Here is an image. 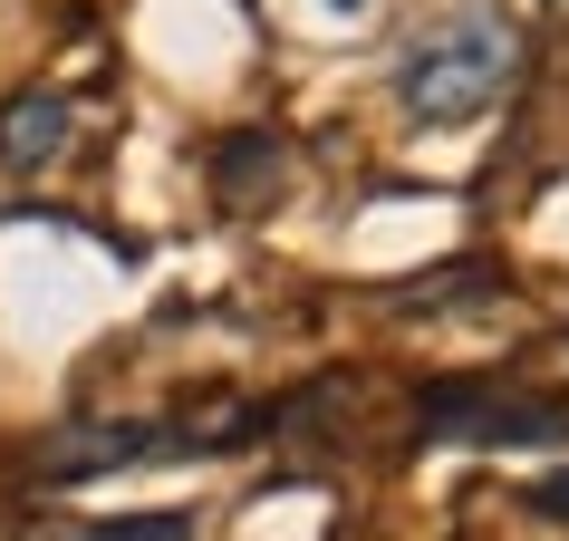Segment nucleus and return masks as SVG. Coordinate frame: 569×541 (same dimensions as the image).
I'll return each instance as SVG.
<instances>
[{
  "label": "nucleus",
  "mask_w": 569,
  "mask_h": 541,
  "mask_svg": "<svg viewBox=\"0 0 569 541\" xmlns=\"http://www.w3.org/2000/svg\"><path fill=\"white\" fill-rule=\"evenodd\" d=\"M88 541H193L183 512H126V522H97Z\"/></svg>",
  "instance_id": "3"
},
{
  "label": "nucleus",
  "mask_w": 569,
  "mask_h": 541,
  "mask_svg": "<svg viewBox=\"0 0 569 541\" xmlns=\"http://www.w3.org/2000/svg\"><path fill=\"white\" fill-rule=\"evenodd\" d=\"M540 512H560V522H569V474H550V483H540Z\"/></svg>",
  "instance_id": "4"
},
{
  "label": "nucleus",
  "mask_w": 569,
  "mask_h": 541,
  "mask_svg": "<svg viewBox=\"0 0 569 541\" xmlns=\"http://www.w3.org/2000/svg\"><path fill=\"white\" fill-rule=\"evenodd\" d=\"M511 68H521V39L502 20H445L435 39L406 49L396 68V107L416 126H473L492 97L511 88Z\"/></svg>",
  "instance_id": "1"
},
{
  "label": "nucleus",
  "mask_w": 569,
  "mask_h": 541,
  "mask_svg": "<svg viewBox=\"0 0 569 541\" xmlns=\"http://www.w3.org/2000/svg\"><path fill=\"white\" fill-rule=\"evenodd\" d=\"M59 146H68V97L30 88V97H10V107H0V165H10V175H39Z\"/></svg>",
  "instance_id": "2"
}]
</instances>
